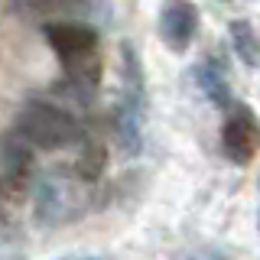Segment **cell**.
<instances>
[{"label":"cell","instance_id":"cell-4","mask_svg":"<svg viewBox=\"0 0 260 260\" xmlns=\"http://www.w3.org/2000/svg\"><path fill=\"white\" fill-rule=\"evenodd\" d=\"M46 43L52 46V52L69 65L78 59L98 52V32L85 23H46Z\"/></svg>","mask_w":260,"mask_h":260},{"label":"cell","instance_id":"cell-9","mask_svg":"<svg viewBox=\"0 0 260 260\" xmlns=\"http://www.w3.org/2000/svg\"><path fill=\"white\" fill-rule=\"evenodd\" d=\"M199 85L202 91L208 94V101L215 104V108H231V91H228V81L218 69H211V65H202L199 69Z\"/></svg>","mask_w":260,"mask_h":260},{"label":"cell","instance_id":"cell-7","mask_svg":"<svg viewBox=\"0 0 260 260\" xmlns=\"http://www.w3.org/2000/svg\"><path fill=\"white\" fill-rule=\"evenodd\" d=\"M228 36H231L234 55H238L247 69H257L260 65V36H257V29L250 26V20H231L228 23Z\"/></svg>","mask_w":260,"mask_h":260},{"label":"cell","instance_id":"cell-10","mask_svg":"<svg viewBox=\"0 0 260 260\" xmlns=\"http://www.w3.org/2000/svg\"><path fill=\"white\" fill-rule=\"evenodd\" d=\"M218 4H228V0H218Z\"/></svg>","mask_w":260,"mask_h":260},{"label":"cell","instance_id":"cell-8","mask_svg":"<svg viewBox=\"0 0 260 260\" xmlns=\"http://www.w3.org/2000/svg\"><path fill=\"white\" fill-rule=\"evenodd\" d=\"M104 166H108V150H104V143L88 140L81 146L78 159H75V176L85 179V182H94V179H101Z\"/></svg>","mask_w":260,"mask_h":260},{"label":"cell","instance_id":"cell-3","mask_svg":"<svg viewBox=\"0 0 260 260\" xmlns=\"http://www.w3.org/2000/svg\"><path fill=\"white\" fill-rule=\"evenodd\" d=\"M199 32V10L192 0H166L159 10V36L173 52H185Z\"/></svg>","mask_w":260,"mask_h":260},{"label":"cell","instance_id":"cell-1","mask_svg":"<svg viewBox=\"0 0 260 260\" xmlns=\"http://www.w3.org/2000/svg\"><path fill=\"white\" fill-rule=\"evenodd\" d=\"M13 134L20 140H26L36 150H62V146L78 140V120L72 117L65 108L49 101H29L23 104V111L16 114Z\"/></svg>","mask_w":260,"mask_h":260},{"label":"cell","instance_id":"cell-5","mask_svg":"<svg viewBox=\"0 0 260 260\" xmlns=\"http://www.w3.org/2000/svg\"><path fill=\"white\" fill-rule=\"evenodd\" d=\"M72 211V192L59 179H46L36 189V218L43 224H55Z\"/></svg>","mask_w":260,"mask_h":260},{"label":"cell","instance_id":"cell-2","mask_svg":"<svg viewBox=\"0 0 260 260\" xmlns=\"http://www.w3.org/2000/svg\"><path fill=\"white\" fill-rule=\"evenodd\" d=\"M221 150L238 166H247L260 150V124L247 108H234V114L221 127Z\"/></svg>","mask_w":260,"mask_h":260},{"label":"cell","instance_id":"cell-6","mask_svg":"<svg viewBox=\"0 0 260 260\" xmlns=\"http://www.w3.org/2000/svg\"><path fill=\"white\" fill-rule=\"evenodd\" d=\"M0 153H4V182H10V185L26 182V176L32 169V146L26 140H20L16 134H10L4 140Z\"/></svg>","mask_w":260,"mask_h":260}]
</instances>
